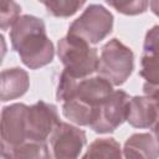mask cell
<instances>
[{"mask_svg": "<svg viewBox=\"0 0 159 159\" xmlns=\"http://www.w3.org/2000/svg\"><path fill=\"white\" fill-rule=\"evenodd\" d=\"M11 47L30 70L41 68L52 62L55 47L46 34L43 20L34 15H22L10 29Z\"/></svg>", "mask_w": 159, "mask_h": 159, "instance_id": "6da1fadb", "label": "cell"}, {"mask_svg": "<svg viewBox=\"0 0 159 159\" xmlns=\"http://www.w3.org/2000/svg\"><path fill=\"white\" fill-rule=\"evenodd\" d=\"M57 56L63 65V72L73 78H87L98 70L99 56L97 48L78 36L67 34L60 39Z\"/></svg>", "mask_w": 159, "mask_h": 159, "instance_id": "7a4b0ae2", "label": "cell"}, {"mask_svg": "<svg viewBox=\"0 0 159 159\" xmlns=\"http://www.w3.org/2000/svg\"><path fill=\"white\" fill-rule=\"evenodd\" d=\"M134 70V53L118 39L103 45L99 55L97 72L113 86L123 84Z\"/></svg>", "mask_w": 159, "mask_h": 159, "instance_id": "3957f363", "label": "cell"}, {"mask_svg": "<svg viewBox=\"0 0 159 159\" xmlns=\"http://www.w3.org/2000/svg\"><path fill=\"white\" fill-rule=\"evenodd\" d=\"M113 22L112 12L103 5L89 4L83 12L72 21L67 34L78 36L89 45H96L112 32Z\"/></svg>", "mask_w": 159, "mask_h": 159, "instance_id": "277c9868", "label": "cell"}, {"mask_svg": "<svg viewBox=\"0 0 159 159\" xmlns=\"http://www.w3.org/2000/svg\"><path fill=\"white\" fill-rule=\"evenodd\" d=\"M130 97L122 89L114 91L99 107L96 120L89 128L99 134L114 132L124 120H127L128 104Z\"/></svg>", "mask_w": 159, "mask_h": 159, "instance_id": "5b68a950", "label": "cell"}, {"mask_svg": "<svg viewBox=\"0 0 159 159\" xmlns=\"http://www.w3.org/2000/svg\"><path fill=\"white\" fill-rule=\"evenodd\" d=\"M57 107L45 101H39L27 108L26 133L27 140L46 142L60 123Z\"/></svg>", "mask_w": 159, "mask_h": 159, "instance_id": "8992f818", "label": "cell"}, {"mask_svg": "<svg viewBox=\"0 0 159 159\" xmlns=\"http://www.w3.org/2000/svg\"><path fill=\"white\" fill-rule=\"evenodd\" d=\"M86 139L83 129L67 122H60L50 138L52 158L78 159L86 144Z\"/></svg>", "mask_w": 159, "mask_h": 159, "instance_id": "52a82bcc", "label": "cell"}, {"mask_svg": "<svg viewBox=\"0 0 159 159\" xmlns=\"http://www.w3.org/2000/svg\"><path fill=\"white\" fill-rule=\"evenodd\" d=\"M29 106L14 103L1 111V147L15 148L27 140L26 116Z\"/></svg>", "mask_w": 159, "mask_h": 159, "instance_id": "ba28073f", "label": "cell"}, {"mask_svg": "<svg viewBox=\"0 0 159 159\" xmlns=\"http://www.w3.org/2000/svg\"><path fill=\"white\" fill-rule=\"evenodd\" d=\"M113 92V84L98 75L77 80L73 94L70 99H78L94 109H99V107Z\"/></svg>", "mask_w": 159, "mask_h": 159, "instance_id": "9c48e42d", "label": "cell"}, {"mask_svg": "<svg viewBox=\"0 0 159 159\" xmlns=\"http://www.w3.org/2000/svg\"><path fill=\"white\" fill-rule=\"evenodd\" d=\"M139 75L147 84L159 86V25H154L145 34Z\"/></svg>", "mask_w": 159, "mask_h": 159, "instance_id": "30bf717a", "label": "cell"}, {"mask_svg": "<svg viewBox=\"0 0 159 159\" xmlns=\"http://www.w3.org/2000/svg\"><path fill=\"white\" fill-rule=\"evenodd\" d=\"M159 118L155 103L147 96L132 97L128 104L127 122L134 128H149Z\"/></svg>", "mask_w": 159, "mask_h": 159, "instance_id": "8fae6325", "label": "cell"}, {"mask_svg": "<svg viewBox=\"0 0 159 159\" xmlns=\"http://www.w3.org/2000/svg\"><path fill=\"white\" fill-rule=\"evenodd\" d=\"M123 159H159V143L150 133H134L124 143Z\"/></svg>", "mask_w": 159, "mask_h": 159, "instance_id": "7c38bea8", "label": "cell"}, {"mask_svg": "<svg viewBox=\"0 0 159 159\" xmlns=\"http://www.w3.org/2000/svg\"><path fill=\"white\" fill-rule=\"evenodd\" d=\"M30 87L29 75L20 67L6 68L0 76V98L2 102L20 98Z\"/></svg>", "mask_w": 159, "mask_h": 159, "instance_id": "4fadbf2b", "label": "cell"}, {"mask_svg": "<svg viewBox=\"0 0 159 159\" xmlns=\"http://www.w3.org/2000/svg\"><path fill=\"white\" fill-rule=\"evenodd\" d=\"M62 114L76 125L89 127L96 120L98 109H94L78 99H70L63 102Z\"/></svg>", "mask_w": 159, "mask_h": 159, "instance_id": "5bb4252c", "label": "cell"}, {"mask_svg": "<svg viewBox=\"0 0 159 159\" xmlns=\"http://www.w3.org/2000/svg\"><path fill=\"white\" fill-rule=\"evenodd\" d=\"M81 159H123V152L114 138H98L89 144Z\"/></svg>", "mask_w": 159, "mask_h": 159, "instance_id": "9a60e30c", "label": "cell"}, {"mask_svg": "<svg viewBox=\"0 0 159 159\" xmlns=\"http://www.w3.org/2000/svg\"><path fill=\"white\" fill-rule=\"evenodd\" d=\"M7 150L10 152L14 159H53L45 142L26 140L25 143Z\"/></svg>", "mask_w": 159, "mask_h": 159, "instance_id": "2e32d148", "label": "cell"}, {"mask_svg": "<svg viewBox=\"0 0 159 159\" xmlns=\"http://www.w3.org/2000/svg\"><path fill=\"white\" fill-rule=\"evenodd\" d=\"M42 4L46 7L47 12L56 17L72 16L83 5H86L84 1H77V0H51V1H42Z\"/></svg>", "mask_w": 159, "mask_h": 159, "instance_id": "e0dca14e", "label": "cell"}, {"mask_svg": "<svg viewBox=\"0 0 159 159\" xmlns=\"http://www.w3.org/2000/svg\"><path fill=\"white\" fill-rule=\"evenodd\" d=\"M21 6L15 1H1L0 2V27L2 31L11 29L20 17Z\"/></svg>", "mask_w": 159, "mask_h": 159, "instance_id": "ac0fdd59", "label": "cell"}, {"mask_svg": "<svg viewBox=\"0 0 159 159\" xmlns=\"http://www.w3.org/2000/svg\"><path fill=\"white\" fill-rule=\"evenodd\" d=\"M107 4L114 7L118 12L124 15H139L147 11L149 6V1L145 0H135V1H107Z\"/></svg>", "mask_w": 159, "mask_h": 159, "instance_id": "d6986e66", "label": "cell"}, {"mask_svg": "<svg viewBox=\"0 0 159 159\" xmlns=\"http://www.w3.org/2000/svg\"><path fill=\"white\" fill-rule=\"evenodd\" d=\"M143 92H144V96H147L148 98H150L155 103L157 109L159 112V86H150V84L144 83L143 84Z\"/></svg>", "mask_w": 159, "mask_h": 159, "instance_id": "ffe728a7", "label": "cell"}, {"mask_svg": "<svg viewBox=\"0 0 159 159\" xmlns=\"http://www.w3.org/2000/svg\"><path fill=\"white\" fill-rule=\"evenodd\" d=\"M149 7L152 10L153 14H155L157 16H159V0H152L149 1Z\"/></svg>", "mask_w": 159, "mask_h": 159, "instance_id": "44dd1931", "label": "cell"}, {"mask_svg": "<svg viewBox=\"0 0 159 159\" xmlns=\"http://www.w3.org/2000/svg\"><path fill=\"white\" fill-rule=\"evenodd\" d=\"M152 130H153V135H154V138H155V139H157V142L159 143V118H158V119H157V122L153 124Z\"/></svg>", "mask_w": 159, "mask_h": 159, "instance_id": "7402d4cb", "label": "cell"}, {"mask_svg": "<svg viewBox=\"0 0 159 159\" xmlns=\"http://www.w3.org/2000/svg\"><path fill=\"white\" fill-rule=\"evenodd\" d=\"M1 159H14V158H12V155L10 154V152L7 149L1 147Z\"/></svg>", "mask_w": 159, "mask_h": 159, "instance_id": "603a6c76", "label": "cell"}]
</instances>
